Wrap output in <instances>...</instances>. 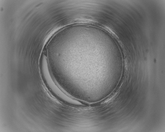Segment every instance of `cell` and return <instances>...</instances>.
Here are the masks:
<instances>
[{
  "label": "cell",
  "instance_id": "obj_1",
  "mask_svg": "<svg viewBox=\"0 0 165 132\" xmlns=\"http://www.w3.org/2000/svg\"><path fill=\"white\" fill-rule=\"evenodd\" d=\"M42 72L45 80L53 92L64 101L70 104L81 105L79 101L69 97L62 92L55 84L50 74L47 61L45 55L43 56L41 63Z\"/></svg>",
  "mask_w": 165,
  "mask_h": 132
}]
</instances>
